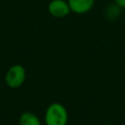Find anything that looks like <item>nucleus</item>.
I'll return each instance as SVG.
<instances>
[{
	"label": "nucleus",
	"mask_w": 125,
	"mask_h": 125,
	"mask_svg": "<svg viewBox=\"0 0 125 125\" xmlns=\"http://www.w3.org/2000/svg\"><path fill=\"white\" fill-rule=\"evenodd\" d=\"M46 125H66L68 121V113L65 106L61 103L50 104L44 114Z\"/></svg>",
	"instance_id": "f257e3e1"
},
{
	"label": "nucleus",
	"mask_w": 125,
	"mask_h": 125,
	"mask_svg": "<svg viewBox=\"0 0 125 125\" xmlns=\"http://www.w3.org/2000/svg\"><path fill=\"white\" fill-rule=\"evenodd\" d=\"M26 70L23 65L16 63L8 68L5 74V83L9 88H20L25 81Z\"/></svg>",
	"instance_id": "f03ea898"
},
{
	"label": "nucleus",
	"mask_w": 125,
	"mask_h": 125,
	"mask_svg": "<svg viewBox=\"0 0 125 125\" xmlns=\"http://www.w3.org/2000/svg\"><path fill=\"white\" fill-rule=\"evenodd\" d=\"M47 9L49 14L56 19L65 18L71 12L66 0H51Z\"/></svg>",
	"instance_id": "7ed1b4c3"
},
{
	"label": "nucleus",
	"mask_w": 125,
	"mask_h": 125,
	"mask_svg": "<svg viewBox=\"0 0 125 125\" xmlns=\"http://www.w3.org/2000/svg\"><path fill=\"white\" fill-rule=\"evenodd\" d=\"M70 11L77 15L89 13L95 5V0H66Z\"/></svg>",
	"instance_id": "20e7f679"
},
{
	"label": "nucleus",
	"mask_w": 125,
	"mask_h": 125,
	"mask_svg": "<svg viewBox=\"0 0 125 125\" xmlns=\"http://www.w3.org/2000/svg\"><path fill=\"white\" fill-rule=\"evenodd\" d=\"M19 125H41V121L34 112L23 111L19 117Z\"/></svg>",
	"instance_id": "39448f33"
},
{
	"label": "nucleus",
	"mask_w": 125,
	"mask_h": 125,
	"mask_svg": "<svg viewBox=\"0 0 125 125\" xmlns=\"http://www.w3.org/2000/svg\"><path fill=\"white\" fill-rule=\"evenodd\" d=\"M114 3L121 9H125V0H113Z\"/></svg>",
	"instance_id": "423d86ee"
},
{
	"label": "nucleus",
	"mask_w": 125,
	"mask_h": 125,
	"mask_svg": "<svg viewBox=\"0 0 125 125\" xmlns=\"http://www.w3.org/2000/svg\"><path fill=\"white\" fill-rule=\"evenodd\" d=\"M105 125H113V124H105Z\"/></svg>",
	"instance_id": "0eeeda50"
}]
</instances>
